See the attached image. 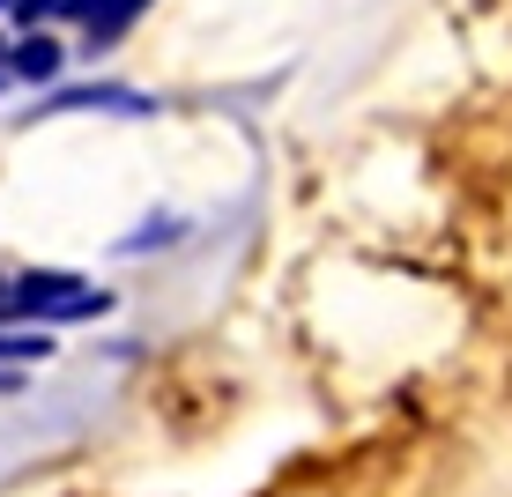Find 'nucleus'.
Masks as SVG:
<instances>
[{"instance_id": "nucleus-7", "label": "nucleus", "mask_w": 512, "mask_h": 497, "mask_svg": "<svg viewBox=\"0 0 512 497\" xmlns=\"http://www.w3.org/2000/svg\"><path fill=\"white\" fill-rule=\"evenodd\" d=\"M15 312V290H8V282H0V319H8Z\"/></svg>"}, {"instance_id": "nucleus-1", "label": "nucleus", "mask_w": 512, "mask_h": 497, "mask_svg": "<svg viewBox=\"0 0 512 497\" xmlns=\"http://www.w3.org/2000/svg\"><path fill=\"white\" fill-rule=\"evenodd\" d=\"M8 290H15V312H30V319H97L112 305L97 282H82L67 268H30V275H15Z\"/></svg>"}, {"instance_id": "nucleus-3", "label": "nucleus", "mask_w": 512, "mask_h": 497, "mask_svg": "<svg viewBox=\"0 0 512 497\" xmlns=\"http://www.w3.org/2000/svg\"><path fill=\"white\" fill-rule=\"evenodd\" d=\"M45 112H156V104L134 90H60Z\"/></svg>"}, {"instance_id": "nucleus-5", "label": "nucleus", "mask_w": 512, "mask_h": 497, "mask_svg": "<svg viewBox=\"0 0 512 497\" xmlns=\"http://www.w3.org/2000/svg\"><path fill=\"white\" fill-rule=\"evenodd\" d=\"M23 357H52L45 334H0V364H23Z\"/></svg>"}, {"instance_id": "nucleus-6", "label": "nucleus", "mask_w": 512, "mask_h": 497, "mask_svg": "<svg viewBox=\"0 0 512 497\" xmlns=\"http://www.w3.org/2000/svg\"><path fill=\"white\" fill-rule=\"evenodd\" d=\"M60 8V0H15V15H23V23H38V15H52Z\"/></svg>"}, {"instance_id": "nucleus-8", "label": "nucleus", "mask_w": 512, "mask_h": 497, "mask_svg": "<svg viewBox=\"0 0 512 497\" xmlns=\"http://www.w3.org/2000/svg\"><path fill=\"white\" fill-rule=\"evenodd\" d=\"M0 386H8V371H0Z\"/></svg>"}, {"instance_id": "nucleus-4", "label": "nucleus", "mask_w": 512, "mask_h": 497, "mask_svg": "<svg viewBox=\"0 0 512 497\" xmlns=\"http://www.w3.org/2000/svg\"><path fill=\"white\" fill-rule=\"evenodd\" d=\"M8 67H15L23 82H52V75H60V45H52L45 30H38V38H23V45L8 52Z\"/></svg>"}, {"instance_id": "nucleus-2", "label": "nucleus", "mask_w": 512, "mask_h": 497, "mask_svg": "<svg viewBox=\"0 0 512 497\" xmlns=\"http://www.w3.org/2000/svg\"><path fill=\"white\" fill-rule=\"evenodd\" d=\"M149 8V0H60V15H75V23H90V52H104L119 38V30L134 23V15Z\"/></svg>"}]
</instances>
